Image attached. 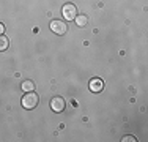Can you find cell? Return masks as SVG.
<instances>
[{
    "mask_svg": "<svg viewBox=\"0 0 148 142\" xmlns=\"http://www.w3.org/2000/svg\"><path fill=\"white\" fill-rule=\"evenodd\" d=\"M51 109L54 112H63V109H65V99L60 97H55L51 101Z\"/></svg>",
    "mask_w": 148,
    "mask_h": 142,
    "instance_id": "obj_5",
    "label": "cell"
},
{
    "mask_svg": "<svg viewBox=\"0 0 148 142\" xmlns=\"http://www.w3.org/2000/svg\"><path fill=\"white\" fill-rule=\"evenodd\" d=\"M21 88H22L24 92H33V88H35V84L32 82V81H24L22 82V85H21Z\"/></svg>",
    "mask_w": 148,
    "mask_h": 142,
    "instance_id": "obj_7",
    "label": "cell"
},
{
    "mask_svg": "<svg viewBox=\"0 0 148 142\" xmlns=\"http://www.w3.org/2000/svg\"><path fill=\"white\" fill-rule=\"evenodd\" d=\"M121 141H123V142H126V141H128V142H134V141H136V139H134L132 136H125V137H123Z\"/></svg>",
    "mask_w": 148,
    "mask_h": 142,
    "instance_id": "obj_9",
    "label": "cell"
},
{
    "mask_svg": "<svg viewBox=\"0 0 148 142\" xmlns=\"http://www.w3.org/2000/svg\"><path fill=\"white\" fill-rule=\"evenodd\" d=\"M74 21H76V26H79V27H85L87 24H88V16H85V14H77Z\"/></svg>",
    "mask_w": 148,
    "mask_h": 142,
    "instance_id": "obj_6",
    "label": "cell"
},
{
    "mask_svg": "<svg viewBox=\"0 0 148 142\" xmlns=\"http://www.w3.org/2000/svg\"><path fill=\"white\" fill-rule=\"evenodd\" d=\"M38 95L33 93V92H27L22 98V108L24 109H35L38 106Z\"/></svg>",
    "mask_w": 148,
    "mask_h": 142,
    "instance_id": "obj_1",
    "label": "cell"
},
{
    "mask_svg": "<svg viewBox=\"0 0 148 142\" xmlns=\"http://www.w3.org/2000/svg\"><path fill=\"white\" fill-rule=\"evenodd\" d=\"M8 46H10L8 38L3 37V35H0V52H2V51H6V49H8Z\"/></svg>",
    "mask_w": 148,
    "mask_h": 142,
    "instance_id": "obj_8",
    "label": "cell"
},
{
    "mask_svg": "<svg viewBox=\"0 0 148 142\" xmlns=\"http://www.w3.org/2000/svg\"><path fill=\"white\" fill-rule=\"evenodd\" d=\"M88 87H90V90L93 92V93H99V92H103V88H104V82L99 79V77H93V79L90 81Z\"/></svg>",
    "mask_w": 148,
    "mask_h": 142,
    "instance_id": "obj_4",
    "label": "cell"
},
{
    "mask_svg": "<svg viewBox=\"0 0 148 142\" xmlns=\"http://www.w3.org/2000/svg\"><path fill=\"white\" fill-rule=\"evenodd\" d=\"M62 14L63 17H65L66 21H74L77 16V8L76 5H73V3H65L62 8Z\"/></svg>",
    "mask_w": 148,
    "mask_h": 142,
    "instance_id": "obj_2",
    "label": "cell"
},
{
    "mask_svg": "<svg viewBox=\"0 0 148 142\" xmlns=\"http://www.w3.org/2000/svg\"><path fill=\"white\" fill-rule=\"evenodd\" d=\"M3 32H5V26L0 22V35H3Z\"/></svg>",
    "mask_w": 148,
    "mask_h": 142,
    "instance_id": "obj_10",
    "label": "cell"
},
{
    "mask_svg": "<svg viewBox=\"0 0 148 142\" xmlns=\"http://www.w3.org/2000/svg\"><path fill=\"white\" fill-rule=\"evenodd\" d=\"M66 24L63 22V21H58V19H55V21H52L51 22V30L54 32V33H57V35H63L66 32Z\"/></svg>",
    "mask_w": 148,
    "mask_h": 142,
    "instance_id": "obj_3",
    "label": "cell"
}]
</instances>
